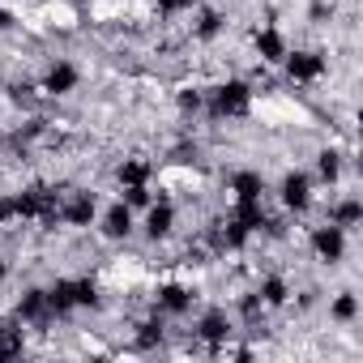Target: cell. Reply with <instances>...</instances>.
I'll return each instance as SVG.
<instances>
[{
	"mask_svg": "<svg viewBox=\"0 0 363 363\" xmlns=\"http://www.w3.org/2000/svg\"><path fill=\"white\" fill-rule=\"evenodd\" d=\"M94 235L107 244V248H120V244H133L137 240V210H128L120 197H107L99 218H94Z\"/></svg>",
	"mask_w": 363,
	"mask_h": 363,
	"instance_id": "obj_1",
	"label": "cell"
}]
</instances>
